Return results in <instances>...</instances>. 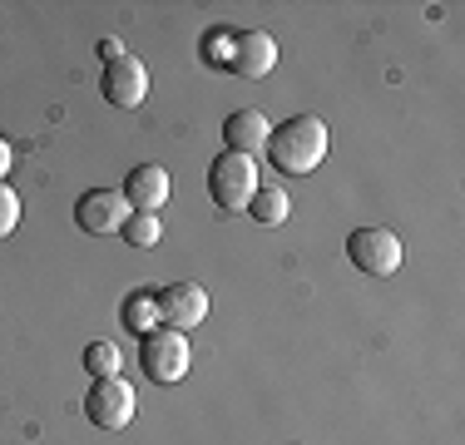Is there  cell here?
Masks as SVG:
<instances>
[{
    "label": "cell",
    "mask_w": 465,
    "mask_h": 445,
    "mask_svg": "<svg viewBox=\"0 0 465 445\" xmlns=\"http://www.w3.org/2000/svg\"><path fill=\"white\" fill-rule=\"evenodd\" d=\"M15 228H20V198L10 183H0V238H10Z\"/></svg>",
    "instance_id": "2e32d148"
},
{
    "label": "cell",
    "mask_w": 465,
    "mask_h": 445,
    "mask_svg": "<svg viewBox=\"0 0 465 445\" xmlns=\"http://www.w3.org/2000/svg\"><path fill=\"white\" fill-rule=\"evenodd\" d=\"M80 366L94 376V381H109V376H124V356H119L114 341H90L80 356Z\"/></svg>",
    "instance_id": "7c38bea8"
},
{
    "label": "cell",
    "mask_w": 465,
    "mask_h": 445,
    "mask_svg": "<svg viewBox=\"0 0 465 445\" xmlns=\"http://www.w3.org/2000/svg\"><path fill=\"white\" fill-rule=\"evenodd\" d=\"M104 99L114 109H139L143 104V94H149V70L134 60V54H124V60H114V64H104Z\"/></svg>",
    "instance_id": "30bf717a"
},
{
    "label": "cell",
    "mask_w": 465,
    "mask_h": 445,
    "mask_svg": "<svg viewBox=\"0 0 465 445\" xmlns=\"http://www.w3.org/2000/svg\"><path fill=\"white\" fill-rule=\"evenodd\" d=\"M119 232H124V242H129V248H159L163 222L153 218V213H129V222H124Z\"/></svg>",
    "instance_id": "9a60e30c"
},
{
    "label": "cell",
    "mask_w": 465,
    "mask_h": 445,
    "mask_svg": "<svg viewBox=\"0 0 465 445\" xmlns=\"http://www.w3.org/2000/svg\"><path fill=\"white\" fill-rule=\"evenodd\" d=\"M153 307H159V321L163 327H173V331H193V327H203V317H208V287H198V282H173V287H163V292H153Z\"/></svg>",
    "instance_id": "8992f818"
},
{
    "label": "cell",
    "mask_w": 465,
    "mask_h": 445,
    "mask_svg": "<svg viewBox=\"0 0 465 445\" xmlns=\"http://www.w3.org/2000/svg\"><path fill=\"white\" fill-rule=\"evenodd\" d=\"M228 70L238 74V80H268V74L278 70V40L262 35V30H242V35L232 40Z\"/></svg>",
    "instance_id": "ba28073f"
},
{
    "label": "cell",
    "mask_w": 465,
    "mask_h": 445,
    "mask_svg": "<svg viewBox=\"0 0 465 445\" xmlns=\"http://www.w3.org/2000/svg\"><path fill=\"white\" fill-rule=\"evenodd\" d=\"M124 327L129 331H153L159 327V307H153V292L143 287V292H134V297H124Z\"/></svg>",
    "instance_id": "5bb4252c"
},
{
    "label": "cell",
    "mask_w": 465,
    "mask_h": 445,
    "mask_svg": "<svg viewBox=\"0 0 465 445\" xmlns=\"http://www.w3.org/2000/svg\"><path fill=\"white\" fill-rule=\"evenodd\" d=\"M258 188H262L258 183V159H248V153H218V159L208 163V193H213V203L228 208V213L248 208Z\"/></svg>",
    "instance_id": "7a4b0ae2"
},
{
    "label": "cell",
    "mask_w": 465,
    "mask_h": 445,
    "mask_svg": "<svg viewBox=\"0 0 465 445\" xmlns=\"http://www.w3.org/2000/svg\"><path fill=\"white\" fill-rule=\"evenodd\" d=\"M347 258L367 277H391L396 267H401L406 248H401V238H396L391 228H357L347 238Z\"/></svg>",
    "instance_id": "277c9868"
},
{
    "label": "cell",
    "mask_w": 465,
    "mask_h": 445,
    "mask_svg": "<svg viewBox=\"0 0 465 445\" xmlns=\"http://www.w3.org/2000/svg\"><path fill=\"white\" fill-rule=\"evenodd\" d=\"M248 213L258 218V222H268V228H278V222L292 213V198H287L282 188H258V193H252V203H248Z\"/></svg>",
    "instance_id": "4fadbf2b"
},
{
    "label": "cell",
    "mask_w": 465,
    "mask_h": 445,
    "mask_svg": "<svg viewBox=\"0 0 465 445\" xmlns=\"http://www.w3.org/2000/svg\"><path fill=\"white\" fill-rule=\"evenodd\" d=\"M139 366L153 386H173L188 376V337L173 327H153L139 337Z\"/></svg>",
    "instance_id": "3957f363"
},
{
    "label": "cell",
    "mask_w": 465,
    "mask_h": 445,
    "mask_svg": "<svg viewBox=\"0 0 465 445\" xmlns=\"http://www.w3.org/2000/svg\"><path fill=\"white\" fill-rule=\"evenodd\" d=\"M134 410H139V396L124 376L94 381L90 396H84V416H90V426H99V430H124L129 420H134Z\"/></svg>",
    "instance_id": "5b68a950"
},
{
    "label": "cell",
    "mask_w": 465,
    "mask_h": 445,
    "mask_svg": "<svg viewBox=\"0 0 465 445\" xmlns=\"http://www.w3.org/2000/svg\"><path fill=\"white\" fill-rule=\"evenodd\" d=\"M74 222H80L84 232H94V238H109V232H119V228L129 222L124 193H114V188H90V193L74 203Z\"/></svg>",
    "instance_id": "52a82bcc"
},
{
    "label": "cell",
    "mask_w": 465,
    "mask_h": 445,
    "mask_svg": "<svg viewBox=\"0 0 465 445\" xmlns=\"http://www.w3.org/2000/svg\"><path fill=\"white\" fill-rule=\"evenodd\" d=\"M119 193H124L129 213H153V218H159V208L169 203V193H173L169 169H159V163H139V169H129V178H124Z\"/></svg>",
    "instance_id": "9c48e42d"
},
{
    "label": "cell",
    "mask_w": 465,
    "mask_h": 445,
    "mask_svg": "<svg viewBox=\"0 0 465 445\" xmlns=\"http://www.w3.org/2000/svg\"><path fill=\"white\" fill-rule=\"evenodd\" d=\"M124 54H129V50H124V44H119L114 35H109V40H99V60H104V64H114V60H124Z\"/></svg>",
    "instance_id": "e0dca14e"
},
{
    "label": "cell",
    "mask_w": 465,
    "mask_h": 445,
    "mask_svg": "<svg viewBox=\"0 0 465 445\" xmlns=\"http://www.w3.org/2000/svg\"><path fill=\"white\" fill-rule=\"evenodd\" d=\"M268 159L282 173H312L327 159V124L317 114H292L268 134Z\"/></svg>",
    "instance_id": "6da1fadb"
},
{
    "label": "cell",
    "mask_w": 465,
    "mask_h": 445,
    "mask_svg": "<svg viewBox=\"0 0 465 445\" xmlns=\"http://www.w3.org/2000/svg\"><path fill=\"white\" fill-rule=\"evenodd\" d=\"M5 173H10V143L0 139V183H5Z\"/></svg>",
    "instance_id": "ac0fdd59"
},
{
    "label": "cell",
    "mask_w": 465,
    "mask_h": 445,
    "mask_svg": "<svg viewBox=\"0 0 465 445\" xmlns=\"http://www.w3.org/2000/svg\"><path fill=\"white\" fill-rule=\"evenodd\" d=\"M268 114H258V109H238V114H228V124H223V139H228V153H262L268 149Z\"/></svg>",
    "instance_id": "8fae6325"
}]
</instances>
